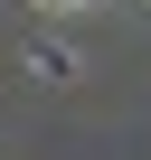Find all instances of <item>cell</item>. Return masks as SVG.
Segmentation results:
<instances>
[{
	"label": "cell",
	"mask_w": 151,
	"mask_h": 160,
	"mask_svg": "<svg viewBox=\"0 0 151 160\" xmlns=\"http://www.w3.org/2000/svg\"><path fill=\"white\" fill-rule=\"evenodd\" d=\"M47 10H66V0H47Z\"/></svg>",
	"instance_id": "obj_1"
}]
</instances>
